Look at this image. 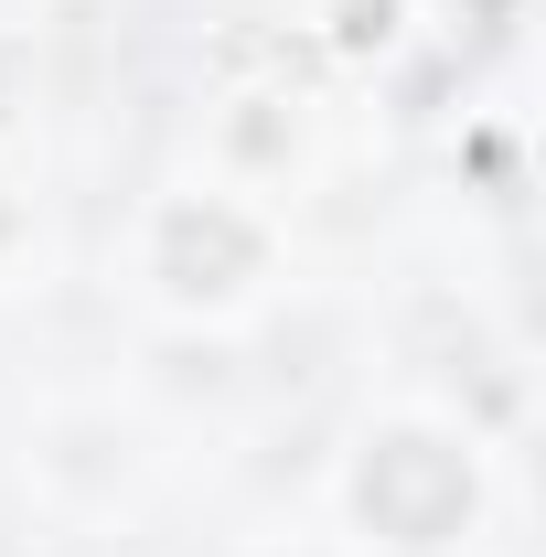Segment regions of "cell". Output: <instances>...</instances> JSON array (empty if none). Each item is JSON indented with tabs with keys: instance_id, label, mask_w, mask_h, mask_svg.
Returning a JSON list of instances; mask_svg holds the SVG:
<instances>
[{
	"instance_id": "6da1fadb",
	"label": "cell",
	"mask_w": 546,
	"mask_h": 557,
	"mask_svg": "<svg viewBox=\"0 0 546 557\" xmlns=\"http://www.w3.org/2000/svg\"><path fill=\"white\" fill-rule=\"evenodd\" d=\"M364 515L386 525V536H408V547H439L461 515H472V472H461V450H439V440H375V461H364Z\"/></svg>"
},
{
	"instance_id": "7a4b0ae2",
	"label": "cell",
	"mask_w": 546,
	"mask_h": 557,
	"mask_svg": "<svg viewBox=\"0 0 546 557\" xmlns=\"http://www.w3.org/2000/svg\"><path fill=\"white\" fill-rule=\"evenodd\" d=\"M247 258H258V236H247L236 214H172V225H161V269H172V289H236Z\"/></svg>"
}]
</instances>
